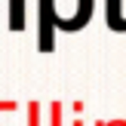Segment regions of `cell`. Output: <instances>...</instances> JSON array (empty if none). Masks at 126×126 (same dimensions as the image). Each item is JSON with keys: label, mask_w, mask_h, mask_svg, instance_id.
<instances>
[{"label": "cell", "mask_w": 126, "mask_h": 126, "mask_svg": "<svg viewBox=\"0 0 126 126\" xmlns=\"http://www.w3.org/2000/svg\"><path fill=\"white\" fill-rule=\"evenodd\" d=\"M9 28L12 31L25 28V0H9Z\"/></svg>", "instance_id": "2"}, {"label": "cell", "mask_w": 126, "mask_h": 126, "mask_svg": "<svg viewBox=\"0 0 126 126\" xmlns=\"http://www.w3.org/2000/svg\"><path fill=\"white\" fill-rule=\"evenodd\" d=\"M105 16H108V28L111 31H126L123 0H108V3H105Z\"/></svg>", "instance_id": "1"}]
</instances>
